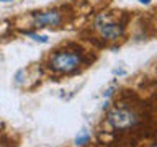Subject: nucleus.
<instances>
[{"label": "nucleus", "mask_w": 157, "mask_h": 147, "mask_svg": "<svg viewBox=\"0 0 157 147\" xmlns=\"http://www.w3.org/2000/svg\"><path fill=\"white\" fill-rule=\"evenodd\" d=\"M83 64V54L72 49L54 51L48 59V69L56 74H72L77 72Z\"/></svg>", "instance_id": "nucleus-1"}, {"label": "nucleus", "mask_w": 157, "mask_h": 147, "mask_svg": "<svg viewBox=\"0 0 157 147\" xmlns=\"http://www.w3.org/2000/svg\"><path fill=\"white\" fill-rule=\"evenodd\" d=\"M95 29L100 34V38L106 41H118L124 36V24L121 21H115L110 15H100L95 20Z\"/></svg>", "instance_id": "nucleus-2"}, {"label": "nucleus", "mask_w": 157, "mask_h": 147, "mask_svg": "<svg viewBox=\"0 0 157 147\" xmlns=\"http://www.w3.org/2000/svg\"><path fill=\"white\" fill-rule=\"evenodd\" d=\"M64 21V15L59 10H43L31 13L33 28H57Z\"/></svg>", "instance_id": "nucleus-3"}, {"label": "nucleus", "mask_w": 157, "mask_h": 147, "mask_svg": "<svg viewBox=\"0 0 157 147\" xmlns=\"http://www.w3.org/2000/svg\"><path fill=\"white\" fill-rule=\"evenodd\" d=\"M108 124L115 129H128V127L134 126L137 123V118L132 111L126 110V108H113V110L108 113L106 118Z\"/></svg>", "instance_id": "nucleus-4"}, {"label": "nucleus", "mask_w": 157, "mask_h": 147, "mask_svg": "<svg viewBox=\"0 0 157 147\" xmlns=\"http://www.w3.org/2000/svg\"><path fill=\"white\" fill-rule=\"evenodd\" d=\"M21 33H23V34H26L28 38H31L33 41L41 43V44H46V43L49 41V38L46 36V34H38V33H33V31H26V29H23Z\"/></svg>", "instance_id": "nucleus-5"}, {"label": "nucleus", "mask_w": 157, "mask_h": 147, "mask_svg": "<svg viewBox=\"0 0 157 147\" xmlns=\"http://www.w3.org/2000/svg\"><path fill=\"white\" fill-rule=\"evenodd\" d=\"M75 145L77 147H83V145H87L88 142H90V134H88L87 131H82L80 134H78L77 137H75Z\"/></svg>", "instance_id": "nucleus-6"}, {"label": "nucleus", "mask_w": 157, "mask_h": 147, "mask_svg": "<svg viewBox=\"0 0 157 147\" xmlns=\"http://www.w3.org/2000/svg\"><path fill=\"white\" fill-rule=\"evenodd\" d=\"M111 93H113V88H108V90H106L105 93H103V96L108 98V96H111Z\"/></svg>", "instance_id": "nucleus-7"}, {"label": "nucleus", "mask_w": 157, "mask_h": 147, "mask_svg": "<svg viewBox=\"0 0 157 147\" xmlns=\"http://www.w3.org/2000/svg\"><path fill=\"white\" fill-rule=\"evenodd\" d=\"M152 2V0H139V3H142V5H149Z\"/></svg>", "instance_id": "nucleus-8"}, {"label": "nucleus", "mask_w": 157, "mask_h": 147, "mask_svg": "<svg viewBox=\"0 0 157 147\" xmlns=\"http://www.w3.org/2000/svg\"><path fill=\"white\" fill-rule=\"evenodd\" d=\"M2 3H8V2H15V0H0Z\"/></svg>", "instance_id": "nucleus-9"}, {"label": "nucleus", "mask_w": 157, "mask_h": 147, "mask_svg": "<svg viewBox=\"0 0 157 147\" xmlns=\"http://www.w3.org/2000/svg\"><path fill=\"white\" fill-rule=\"evenodd\" d=\"M0 147H10L8 144H5V142H0Z\"/></svg>", "instance_id": "nucleus-10"}, {"label": "nucleus", "mask_w": 157, "mask_h": 147, "mask_svg": "<svg viewBox=\"0 0 157 147\" xmlns=\"http://www.w3.org/2000/svg\"><path fill=\"white\" fill-rule=\"evenodd\" d=\"M152 147H157V144H155V145H152Z\"/></svg>", "instance_id": "nucleus-11"}]
</instances>
